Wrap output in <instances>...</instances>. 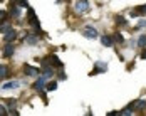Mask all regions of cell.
<instances>
[{
  "label": "cell",
  "mask_w": 146,
  "mask_h": 116,
  "mask_svg": "<svg viewBox=\"0 0 146 116\" xmlns=\"http://www.w3.org/2000/svg\"><path fill=\"white\" fill-rule=\"evenodd\" d=\"M27 22H29L32 27H35V29H40L39 27V20H37V17H35V12L29 9V12H27Z\"/></svg>",
  "instance_id": "6da1fadb"
},
{
  "label": "cell",
  "mask_w": 146,
  "mask_h": 116,
  "mask_svg": "<svg viewBox=\"0 0 146 116\" xmlns=\"http://www.w3.org/2000/svg\"><path fill=\"white\" fill-rule=\"evenodd\" d=\"M106 71H108V66L102 64V62H98L96 67L92 69V73H89V76H94V74H99V73H106Z\"/></svg>",
  "instance_id": "7a4b0ae2"
},
{
  "label": "cell",
  "mask_w": 146,
  "mask_h": 116,
  "mask_svg": "<svg viewBox=\"0 0 146 116\" xmlns=\"http://www.w3.org/2000/svg\"><path fill=\"white\" fill-rule=\"evenodd\" d=\"M47 61H49V64H50V66L59 67V69H62V66H64V64H62V61H59L57 56H49V57H47Z\"/></svg>",
  "instance_id": "3957f363"
},
{
  "label": "cell",
  "mask_w": 146,
  "mask_h": 116,
  "mask_svg": "<svg viewBox=\"0 0 146 116\" xmlns=\"http://www.w3.org/2000/svg\"><path fill=\"white\" fill-rule=\"evenodd\" d=\"M5 49H3V57H12V54L15 52V47L12 42H5Z\"/></svg>",
  "instance_id": "277c9868"
},
{
  "label": "cell",
  "mask_w": 146,
  "mask_h": 116,
  "mask_svg": "<svg viewBox=\"0 0 146 116\" xmlns=\"http://www.w3.org/2000/svg\"><path fill=\"white\" fill-rule=\"evenodd\" d=\"M15 39H17V30L10 29L9 32H5V35H3V41L5 42H14Z\"/></svg>",
  "instance_id": "5b68a950"
},
{
  "label": "cell",
  "mask_w": 146,
  "mask_h": 116,
  "mask_svg": "<svg viewBox=\"0 0 146 116\" xmlns=\"http://www.w3.org/2000/svg\"><path fill=\"white\" fill-rule=\"evenodd\" d=\"M88 9H89L88 0H77V2H76V10H77V12H86Z\"/></svg>",
  "instance_id": "8992f818"
},
{
  "label": "cell",
  "mask_w": 146,
  "mask_h": 116,
  "mask_svg": "<svg viewBox=\"0 0 146 116\" xmlns=\"http://www.w3.org/2000/svg\"><path fill=\"white\" fill-rule=\"evenodd\" d=\"M82 35L88 37V39H96L98 37V32H96V29H92V27H88V29L82 30Z\"/></svg>",
  "instance_id": "52a82bcc"
},
{
  "label": "cell",
  "mask_w": 146,
  "mask_h": 116,
  "mask_svg": "<svg viewBox=\"0 0 146 116\" xmlns=\"http://www.w3.org/2000/svg\"><path fill=\"white\" fill-rule=\"evenodd\" d=\"M143 15H146V5H141V7L131 10V17H143Z\"/></svg>",
  "instance_id": "ba28073f"
},
{
  "label": "cell",
  "mask_w": 146,
  "mask_h": 116,
  "mask_svg": "<svg viewBox=\"0 0 146 116\" xmlns=\"http://www.w3.org/2000/svg\"><path fill=\"white\" fill-rule=\"evenodd\" d=\"M24 73L27 74V76H35V74L40 73V71H39L37 67H32V66H29V64H25V66H24Z\"/></svg>",
  "instance_id": "9c48e42d"
},
{
  "label": "cell",
  "mask_w": 146,
  "mask_h": 116,
  "mask_svg": "<svg viewBox=\"0 0 146 116\" xmlns=\"http://www.w3.org/2000/svg\"><path fill=\"white\" fill-rule=\"evenodd\" d=\"M44 83H45V76H42V77H39V79L34 83L32 87H34L35 91H42V89H44Z\"/></svg>",
  "instance_id": "30bf717a"
},
{
  "label": "cell",
  "mask_w": 146,
  "mask_h": 116,
  "mask_svg": "<svg viewBox=\"0 0 146 116\" xmlns=\"http://www.w3.org/2000/svg\"><path fill=\"white\" fill-rule=\"evenodd\" d=\"M10 29H12V24L9 22V19L7 20H0V32L5 34V32H9Z\"/></svg>",
  "instance_id": "8fae6325"
},
{
  "label": "cell",
  "mask_w": 146,
  "mask_h": 116,
  "mask_svg": "<svg viewBox=\"0 0 146 116\" xmlns=\"http://www.w3.org/2000/svg\"><path fill=\"white\" fill-rule=\"evenodd\" d=\"M133 109H136V111H141V109H145L146 108V99H139L138 103H134V104H129Z\"/></svg>",
  "instance_id": "7c38bea8"
},
{
  "label": "cell",
  "mask_w": 146,
  "mask_h": 116,
  "mask_svg": "<svg viewBox=\"0 0 146 116\" xmlns=\"http://www.w3.org/2000/svg\"><path fill=\"white\" fill-rule=\"evenodd\" d=\"M0 87H2L3 91H7V89H15V87H19V81H9V83L2 84Z\"/></svg>",
  "instance_id": "4fadbf2b"
},
{
  "label": "cell",
  "mask_w": 146,
  "mask_h": 116,
  "mask_svg": "<svg viewBox=\"0 0 146 116\" xmlns=\"http://www.w3.org/2000/svg\"><path fill=\"white\" fill-rule=\"evenodd\" d=\"M9 14H12L14 17H20V9H19V5L10 3V7H9Z\"/></svg>",
  "instance_id": "5bb4252c"
},
{
  "label": "cell",
  "mask_w": 146,
  "mask_h": 116,
  "mask_svg": "<svg viewBox=\"0 0 146 116\" xmlns=\"http://www.w3.org/2000/svg\"><path fill=\"white\" fill-rule=\"evenodd\" d=\"M101 42H102V45H106V47H111V45L114 44V39H113V37H109V35H102Z\"/></svg>",
  "instance_id": "9a60e30c"
},
{
  "label": "cell",
  "mask_w": 146,
  "mask_h": 116,
  "mask_svg": "<svg viewBox=\"0 0 146 116\" xmlns=\"http://www.w3.org/2000/svg\"><path fill=\"white\" fill-rule=\"evenodd\" d=\"M10 3H15V5H19V7L29 9V2H27V0H10Z\"/></svg>",
  "instance_id": "2e32d148"
},
{
  "label": "cell",
  "mask_w": 146,
  "mask_h": 116,
  "mask_svg": "<svg viewBox=\"0 0 146 116\" xmlns=\"http://www.w3.org/2000/svg\"><path fill=\"white\" fill-rule=\"evenodd\" d=\"M25 42H27V44H37V42H39L37 34H35V35H27V37H25Z\"/></svg>",
  "instance_id": "e0dca14e"
},
{
  "label": "cell",
  "mask_w": 146,
  "mask_h": 116,
  "mask_svg": "<svg viewBox=\"0 0 146 116\" xmlns=\"http://www.w3.org/2000/svg\"><path fill=\"white\" fill-rule=\"evenodd\" d=\"M56 89H57V83L56 81H50V83L45 84V91H56Z\"/></svg>",
  "instance_id": "ac0fdd59"
},
{
  "label": "cell",
  "mask_w": 146,
  "mask_h": 116,
  "mask_svg": "<svg viewBox=\"0 0 146 116\" xmlns=\"http://www.w3.org/2000/svg\"><path fill=\"white\" fill-rule=\"evenodd\" d=\"M7 71H9L7 66H0V79H3V77L7 76Z\"/></svg>",
  "instance_id": "d6986e66"
},
{
  "label": "cell",
  "mask_w": 146,
  "mask_h": 116,
  "mask_svg": "<svg viewBox=\"0 0 146 116\" xmlns=\"http://www.w3.org/2000/svg\"><path fill=\"white\" fill-rule=\"evenodd\" d=\"M138 47H143V49L146 47V35H141V37H139V41H138Z\"/></svg>",
  "instance_id": "ffe728a7"
},
{
  "label": "cell",
  "mask_w": 146,
  "mask_h": 116,
  "mask_svg": "<svg viewBox=\"0 0 146 116\" xmlns=\"http://www.w3.org/2000/svg\"><path fill=\"white\" fill-rule=\"evenodd\" d=\"M116 24L117 25H126V19L119 15V17H116Z\"/></svg>",
  "instance_id": "44dd1931"
},
{
  "label": "cell",
  "mask_w": 146,
  "mask_h": 116,
  "mask_svg": "<svg viewBox=\"0 0 146 116\" xmlns=\"http://www.w3.org/2000/svg\"><path fill=\"white\" fill-rule=\"evenodd\" d=\"M123 41H124V37H123V35H121V34H119V32H117L116 35H114V42H123Z\"/></svg>",
  "instance_id": "7402d4cb"
},
{
  "label": "cell",
  "mask_w": 146,
  "mask_h": 116,
  "mask_svg": "<svg viewBox=\"0 0 146 116\" xmlns=\"http://www.w3.org/2000/svg\"><path fill=\"white\" fill-rule=\"evenodd\" d=\"M7 17H9V12H5V10H0V20H7Z\"/></svg>",
  "instance_id": "603a6c76"
},
{
  "label": "cell",
  "mask_w": 146,
  "mask_h": 116,
  "mask_svg": "<svg viewBox=\"0 0 146 116\" xmlns=\"http://www.w3.org/2000/svg\"><path fill=\"white\" fill-rule=\"evenodd\" d=\"M7 104H9V108H10V109H14L15 104H17V101H15V99H9V101H7Z\"/></svg>",
  "instance_id": "cb8c5ba5"
},
{
  "label": "cell",
  "mask_w": 146,
  "mask_h": 116,
  "mask_svg": "<svg viewBox=\"0 0 146 116\" xmlns=\"http://www.w3.org/2000/svg\"><path fill=\"white\" fill-rule=\"evenodd\" d=\"M5 115H9V113H7L5 106H2V104H0V116H5Z\"/></svg>",
  "instance_id": "d4e9b609"
},
{
  "label": "cell",
  "mask_w": 146,
  "mask_h": 116,
  "mask_svg": "<svg viewBox=\"0 0 146 116\" xmlns=\"http://www.w3.org/2000/svg\"><path fill=\"white\" fill-rule=\"evenodd\" d=\"M141 59H146V49L143 51V54H141Z\"/></svg>",
  "instance_id": "484cf974"
}]
</instances>
